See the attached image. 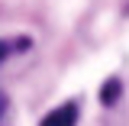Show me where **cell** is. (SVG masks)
<instances>
[{
	"label": "cell",
	"instance_id": "4",
	"mask_svg": "<svg viewBox=\"0 0 129 126\" xmlns=\"http://www.w3.org/2000/svg\"><path fill=\"white\" fill-rule=\"evenodd\" d=\"M3 113H7V97L0 94V120H3Z\"/></svg>",
	"mask_w": 129,
	"mask_h": 126
},
{
	"label": "cell",
	"instance_id": "2",
	"mask_svg": "<svg viewBox=\"0 0 129 126\" xmlns=\"http://www.w3.org/2000/svg\"><path fill=\"white\" fill-rule=\"evenodd\" d=\"M116 97H119V81L110 78L103 87H100V100H103V104H116Z\"/></svg>",
	"mask_w": 129,
	"mask_h": 126
},
{
	"label": "cell",
	"instance_id": "1",
	"mask_svg": "<svg viewBox=\"0 0 129 126\" xmlns=\"http://www.w3.org/2000/svg\"><path fill=\"white\" fill-rule=\"evenodd\" d=\"M39 126H78V104H61L42 116Z\"/></svg>",
	"mask_w": 129,
	"mask_h": 126
},
{
	"label": "cell",
	"instance_id": "3",
	"mask_svg": "<svg viewBox=\"0 0 129 126\" xmlns=\"http://www.w3.org/2000/svg\"><path fill=\"white\" fill-rule=\"evenodd\" d=\"M29 45V42H26V39H19V42H3V39H0V65H3V58H7V55H10V52H13V48H26Z\"/></svg>",
	"mask_w": 129,
	"mask_h": 126
}]
</instances>
